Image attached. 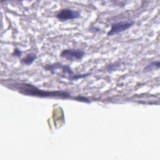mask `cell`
<instances>
[{
  "label": "cell",
  "mask_w": 160,
  "mask_h": 160,
  "mask_svg": "<svg viewBox=\"0 0 160 160\" xmlns=\"http://www.w3.org/2000/svg\"><path fill=\"white\" fill-rule=\"evenodd\" d=\"M133 24H134L133 21H132V22L122 21V22H119L113 24L111 26L110 31L108 32V35L112 36V35L122 32L127 30L129 28H131Z\"/></svg>",
  "instance_id": "6da1fadb"
},
{
  "label": "cell",
  "mask_w": 160,
  "mask_h": 160,
  "mask_svg": "<svg viewBox=\"0 0 160 160\" xmlns=\"http://www.w3.org/2000/svg\"><path fill=\"white\" fill-rule=\"evenodd\" d=\"M84 52L81 49H66L61 52V57L68 60L81 59L84 56Z\"/></svg>",
  "instance_id": "7a4b0ae2"
},
{
  "label": "cell",
  "mask_w": 160,
  "mask_h": 160,
  "mask_svg": "<svg viewBox=\"0 0 160 160\" xmlns=\"http://www.w3.org/2000/svg\"><path fill=\"white\" fill-rule=\"evenodd\" d=\"M79 16L80 14L76 11L70 9H64L57 14V18L62 21H67L76 19L79 18Z\"/></svg>",
  "instance_id": "3957f363"
},
{
  "label": "cell",
  "mask_w": 160,
  "mask_h": 160,
  "mask_svg": "<svg viewBox=\"0 0 160 160\" xmlns=\"http://www.w3.org/2000/svg\"><path fill=\"white\" fill-rule=\"evenodd\" d=\"M36 58V57L35 54H29L22 59V62H24V64H25L26 65H29L33 62V61L35 60Z\"/></svg>",
  "instance_id": "277c9868"
},
{
  "label": "cell",
  "mask_w": 160,
  "mask_h": 160,
  "mask_svg": "<svg viewBox=\"0 0 160 160\" xmlns=\"http://www.w3.org/2000/svg\"><path fill=\"white\" fill-rule=\"evenodd\" d=\"M159 61L154 62H152V63H151V64H149V65L146 68L145 70H146V71H150V70H151V69H152V67H155V66H156L157 68H159Z\"/></svg>",
  "instance_id": "5b68a950"
},
{
  "label": "cell",
  "mask_w": 160,
  "mask_h": 160,
  "mask_svg": "<svg viewBox=\"0 0 160 160\" xmlns=\"http://www.w3.org/2000/svg\"><path fill=\"white\" fill-rule=\"evenodd\" d=\"M14 52H15V55H16V56H21V52L20 51H19V50H18V49H16V50L14 51Z\"/></svg>",
  "instance_id": "8992f818"
}]
</instances>
